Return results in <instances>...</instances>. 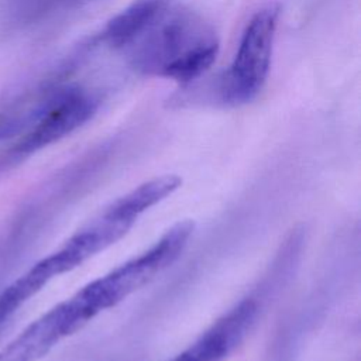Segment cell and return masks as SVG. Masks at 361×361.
Wrapping results in <instances>:
<instances>
[{
  "instance_id": "obj_1",
  "label": "cell",
  "mask_w": 361,
  "mask_h": 361,
  "mask_svg": "<svg viewBox=\"0 0 361 361\" xmlns=\"http://www.w3.org/2000/svg\"><path fill=\"white\" fill-rule=\"evenodd\" d=\"M217 52L213 27L175 0L124 51L137 72L183 85L199 79L213 65Z\"/></svg>"
},
{
  "instance_id": "obj_2",
  "label": "cell",
  "mask_w": 361,
  "mask_h": 361,
  "mask_svg": "<svg viewBox=\"0 0 361 361\" xmlns=\"http://www.w3.org/2000/svg\"><path fill=\"white\" fill-rule=\"evenodd\" d=\"M279 6L268 3L247 23L237 52L217 83V100L224 106H243L252 102L268 79Z\"/></svg>"
},
{
  "instance_id": "obj_3",
  "label": "cell",
  "mask_w": 361,
  "mask_h": 361,
  "mask_svg": "<svg viewBox=\"0 0 361 361\" xmlns=\"http://www.w3.org/2000/svg\"><path fill=\"white\" fill-rule=\"evenodd\" d=\"M97 109L99 100L90 90L49 82L34 121L7 151L4 162H18L61 141L86 124Z\"/></svg>"
},
{
  "instance_id": "obj_4",
  "label": "cell",
  "mask_w": 361,
  "mask_h": 361,
  "mask_svg": "<svg viewBox=\"0 0 361 361\" xmlns=\"http://www.w3.org/2000/svg\"><path fill=\"white\" fill-rule=\"evenodd\" d=\"M262 307L258 295H247L213 322L195 341L168 361H223L245 340Z\"/></svg>"
},
{
  "instance_id": "obj_5",
  "label": "cell",
  "mask_w": 361,
  "mask_h": 361,
  "mask_svg": "<svg viewBox=\"0 0 361 361\" xmlns=\"http://www.w3.org/2000/svg\"><path fill=\"white\" fill-rule=\"evenodd\" d=\"M172 0H134L102 30V42L116 51L124 52L166 8Z\"/></svg>"
},
{
  "instance_id": "obj_6",
  "label": "cell",
  "mask_w": 361,
  "mask_h": 361,
  "mask_svg": "<svg viewBox=\"0 0 361 361\" xmlns=\"http://www.w3.org/2000/svg\"><path fill=\"white\" fill-rule=\"evenodd\" d=\"M41 97L42 87L39 86L27 97L0 110V142L21 135L31 126L39 110Z\"/></svg>"
},
{
  "instance_id": "obj_7",
  "label": "cell",
  "mask_w": 361,
  "mask_h": 361,
  "mask_svg": "<svg viewBox=\"0 0 361 361\" xmlns=\"http://www.w3.org/2000/svg\"><path fill=\"white\" fill-rule=\"evenodd\" d=\"M42 288L44 283L31 268L4 288L0 293V326Z\"/></svg>"
},
{
  "instance_id": "obj_8",
  "label": "cell",
  "mask_w": 361,
  "mask_h": 361,
  "mask_svg": "<svg viewBox=\"0 0 361 361\" xmlns=\"http://www.w3.org/2000/svg\"><path fill=\"white\" fill-rule=\"evenodd\" d=\"M83 0H11L10 17L14 23H28L58 4H76Z\"/></svg>"
}]
</instances>
